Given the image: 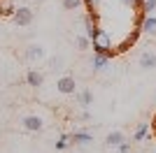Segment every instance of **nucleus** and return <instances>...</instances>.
<instances>
[{"label":"nucleus","instance_id":"dca6fc26","mask_svg":"<svg viewBox=\"0 0 156 153\" xmlns=\"http://www.w3.org/2000/svg\"><path fill=\"white\" fill-rule=\"evenodd\" d=\"M68 144H72V141H70V134H61V139L56 141V148H58V151H63Z\"/></svg>","mask_w":156,"mask_h":153},{"label":"nucleus","instance_id":"20e7f679","mask_svg":"<svg viewBox=\"0 0 156 153\" xmlns=\"http://www.w3.org/2000/svg\"><path fill=\"white\" fill-rule=\"evenodd\" d=\"M21 125H23V130H28V132H40V130L44 127V121H42V116H37V114H28V116H23Z\"/></svg>","mask_w":156,"mask_h":153},{"label":"nucleus","instance_id":"0eeeda50","mask_svg":"<svg viewBox=\"0 0 156 153\" xmlns=\"http://www.w3.org/2000/svg\"><path fill=\"white\" fill-rule=\"evenodd\" d=\"M26 81H28V86L37 88V86H42L44 76H42V72H37V70H28V72H26Z\"/></svg>","mask_w":156,"mask_h":153},{"label":"nucleus","instance_id":"a211bd4d","mask_svg":"<svg viewBox=\"0 0 156 153\" xmlns=\"http://www.w3.org/2000/svg\"><path fill=\"white\" fill-rule=\"evenodd\" d=\"M119 153H130V144H128V141H121V144H119Z\"/></svg>","mask_w":156,"mask_h":153},{"label":"nucleus","instance_id":"2eb2a0df","mask_svg":"<svg viewBox=\"0 0 156 153\" xmlns=\"http://www.w3.org/2000/svg\"><path fill=\"white\" fill-rule=\"evenodd\" d=\"M82 2H84V0H61V5H63V9H77L79 5H82Z\"/></svg>","mask_w":156,"mask_h":153},{"label":"nucleus","instance_id":"f8f14e48","mask_svg":"<svg viewBox=\"0 0 156 153\" xmlns=\"http://www.w3.org/2000/svg\"><path fill=\"white\" fill-rule=\"evenodd\" d=\"M107 60H110L107 56H103V53H96V56L91 58V65H93V70H105Z\"/></svg>","mask_w":156,"mask_h":153},{"label":"nucleus","instance_id":"6ab92c4d","mask_svg":"<svg viewBox=\"0 0 156 153\" xmlns=\"http://www.w3.org/2000/svg\"><path fill=\"white\" fill-rule=\"evenodd\" d=\"M63 63V60H61V58H51V60H49V65H51L54 70H58V65Z\"/></svg>","mask_w":156,"mask_h":153},{"label":"nucleus","instance_id":"ddd939ff","mask_svg":"<svg viewBox=\"0 0 156 153\" xmlns=\"http://www.w3.org/2000/svg\"><path fill=\"white\" fill-rule=\"evenodd\" d=\"M147 134H149V123H140L137 130H135V134H133V139H135V141H142Z\"/></svg>","mask_w":156,"mask_h":153},{"label":"nucleus","instance_id":"f3484780","mask_svg":"<svg viewBox=\"0 0 156 153\" xmlns=\"http://www.w3.org/2000/svg\"><path fill=\"white\" fill-rule=\"evenodd\" d=\"M142 2H144V12H154V9H156V0H142Z\"/></svg>","mask_w":156,"mask_h":153},{"label":"nucleus","instance_id":"39448f33","mask_svg":"<svg viewBox=\"0 0 156 153\" xmlns=\"http://www.w3.org/2000/svg\"><path fill=\"white\" fill-rule=\"evenodd\" d=\"M44 46L42 44H28L26 46V60L28 63H40L42 58H44Z\"/></svg>","mask_w":156,"mask_h":153},{"label":"nucleus","instance_id":"9b49d317","mask_svg":"<svg viewBox=\"0 0 156 153\" xmlns=\"http://www.w3.org/2000/svg\"><path fill=\"white\" fill-rule=\"evenodd\" d=\"M75 100H77L82 107H89L91 100H93V95H91V90H79V93L75 90Z\"/></svg>","mask_w":156,"mask_h":153},{"label":"nucleus","instance_id":"7ed1b4c3","mask_svg":"<svg viewBox=\"0 0 156 153\" xmlns=\"http://www.w3.org/2000/svg\"><path fill=\"white\" fill-rule=\"evenodd\" d=\"M56 88H58V93H63V95H75L77 81H75V76L65 74V76H61L58 81H56Z\"/></svg>","mask_w":156,"mask_h":153},{"label":"nucleus","instance_id":"9d476101","mask_svg":"<svg viewBox=\"0 0 156 153\" xmlns=\"http://www.w3.org/2000/svg\"><path fill=\"white\" fill-rule=\"evenodd\" d=\"M142 32H147V35H156V16H144L142 21Z\"/></svg>","mask_w":156,"mask_h":153},{"label":"nucleus","instance_id":"6e6552de","mask_svg":"<svg viewBox=\"0 0 156 153\" xmlns=\"http://www.w3.org/2000/svg\"><path fill=\"white\" fill-rule=\"evenodd\" d=\"M140 67H144V70L156 67V53L154 51H144L142 56H140Z\"/></svg>","mask_w":156,"mask_h":153},{"label":"nucleus","instance_id":"aec40b11","mask_svg":"<svg viewBox=\"0 0 156 153\" xmlns=\"http://www.w3.org/2000/svg\"><path fill=\"white\" fill-rule=\"evenodd\" d=\"M151 132H154V137H156V114H154V121H151Z\"/></svg>","mask_w":156,"mask_h":153},{"label":"nucleus","instance_id":"f257e3e1","mask_svg":"<svg viewBox=\"0 0 156 153\" xmlns=\"http://www.w3.org/2000/svg\"><path fill=\"white\" fill-rule=\"evenodd\" d=\"M84 5L89 12L84 19L86 37L93 53L112 58L137 42L147 16L142 0H84Z\"/></svg>","mask_w":156,"mask_h":153},{"label":"nucleus","instance_id":"f03ea898","mask_svg":"<svg viewBox=\"0 0 156 153\" xmlns=\"http://www.w3.org/2000/svg\"><path fill=\"white\" fill-rule=\"evenodd\" d=\"M33 19H35V14H33L30 7H16V9H14V14H12V21L19 25V28H26V25H30Z\"/></svg>","mask_w":156,"mask_h":153},{"label":"nucleus","instance_id":"423d86ee","mask_svg":"<svg viewBox=\"0 0 156 153\" xmlns=\"http://www.w3.org/2000/svg\"><path fill=\"white\" fill-rule=\"evenodd\" d=\"M70 141L72 144H82V146H86V144H91L93 141V137H91V132L89 130H72L70 132Z\"/></svg>","mask_w":156,"mask_h":153},{"label":"nucleus","instance_id":"4468645a","mask_svg":"<svg viewBox=\"0 0 156 153\" xmlns=\"http://www.w3.org/2000/svg\"><path fill=\"white\" fill-rule=\"evenodd\" d=\"M75 44H77L82 51H86V49H91V39L86 37V32L84 35H75Z\"/></svg>","mask_w":156,"mask_h":153},{"label":"nucleus","instance_id":"1a4fd4ad","mask_svg":"<svg viewBox=\"0 0 156 153\" xmlns=\"http://www.w3.org/2000/svg\"><path fill=\"white\" fill-rule=\"evenodd\" d=\"M124 132H119V130H112V132H107V137H105V144L107 146H119L121 141H124Z\"/></svg>","mask_w":156,"mask_h":153}]
</instances>
